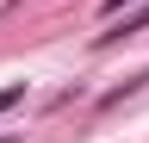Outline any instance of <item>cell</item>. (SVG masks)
I'll list each match as a JSON object with an SVG mask.
<instances>
[{
  "instance_id": "1",
  "label": "cell",
  "mask_w": 149,
  "mask_h": 143,
  "mask_svg": "<svg viewBox=\"0 0 149 143\" xmlns=\"http://www.w3.org/2000/svg\"><path fill=\"white\" fill-rule=\"evenodd\" d=\"M143 31H149V6H143V13H130L124 25H112V31H100V50H106V44H118V38H143Z\"/></svg>"
},
{
  "instance_id": "2",
  "label": "cell",
  "mask_w": 149,
  "mask_h": 143,
  "mask_svg": "<svg viewBox=\"0 0 149 143\" xmlns=\"http://www.w3.org/2000/svg\"><path fill=\"white\" fill-rule=\"evenodd\" d=\"M25 100V81H13V87H0V112H6V106H19Z\"/></svg>"
},
{
  "instance_id": "3",
  "label": "cell",
  "mask_w": 149,
  "mask_h": 143,
  "mask_svg": "<svg viewBox=\"0 0 149 143\" xmlns=\"http://www.w3.org/2000/svg\"><path fill=\"white\" fill-rule=\"evenodd\" d=\"M124 6H130V0H106V6H100V13H106V19H112V13H124Z\"/></svg>"
}]
</instances>
